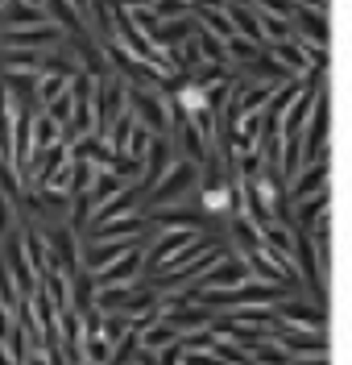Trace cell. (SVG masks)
Instances as JSON below:
<instances>
[{
  "mask_svg": "<svg viewBox=\"0 0 352 365\" xmlns=\"http://www.w3.org/2000/svg\"><path fill=\"white\" fill-rule=\"evenodd\" d=\"M199 187H203V170H199V162L178 158L162 175V182L149 191V212H162V207H183V204H187V195H199Z\"/></svg>",
  "mask_w": 352,
  "mask_h": 365,
  "instance_id": "1",
  "label": "cell"
},
{
  "mask_svg": "<svg viewBox=\"0 0 352 365\" xmlns=\"http://www.w3.org/2000/svg\"><path fill=\"white\" fill-rule=\"evenodd\" d=\"M208 241H215L211 232H178V228H158V232H154V241L145 245L154 278H158L162 270H170L174 262H183V257H191V253H199Z\"/></svg>",
  "mask_w": 352,
  "mask_h": 365,
  "instance_id": "2",
  "label": "cell"
},
{
  "mask_svg": "<svg viewBox=\"0 0 352 365\" xmlns=\"http://www.w3.org/2000/svg\"><path fill=\"white\" fill-rule=\"evenodd\" d=\"M170 104H174V113L183 116V120H199V116L224 108V100H215L199 79H178V83L170 88Z\"/></svg>",
  "mask_w": 352,
  "mask_h": 365,
  "instance_id": "3",
  "label": "cell"
},
{
  "mask_svg": "<svg viewBox=\"0 0 352 365\" xmlns=\"http://www.w3.org/2000/svg\"><path fill=\"white\" fill-rule=\"evenodd\" d=\"M145 232H149L145 216L120 220V225H95L87 232V245H100V250H137V245H145Z\"/></svg>",
  "mask_w": 352,
  "mask_h": 365,
  "instance_id": "4",
  "label": "cell"
},
{
  "mask_svg": "<svg viewBox=\"0 0 352 365\" xmlns=\"http://www.w3.org/2000/svg\"><path fill=\"white\" fill-rule=\"evenodd\" d=\"M195 200H199V212H203L208 220H215V216H220V220H228V216L236 212V195H233V182H228V179H224V182H203Z\"/></svg>",
  "mask_w": 352,
  "mask_h": 365,
  "instance_id": "5",
  "label": "cell"
},
{
  "mask_svg": "<svg viewBox=\"0 0 352 365\" xmlns=\"http://www.w3.org/2000/svg\"><path fill=\"white\" fill-rule=\"evenodd\" d=\"M46 9L33 0H9L0 13V29H29V25H46Z\"/></svg>",
  "mask_w": 352,
  "mask_h": 365,
  "instance_id": "6",
  "label": "cell"
},
{
  "mask_svg": "<svg viewBox=\"0 0 352 365\" xmlns=\"http://www.w3.org/2000/svg\"><path fill=\"white\" fill-rule=\"evenodd\" d=\"M294 38L306 42V46L328 50V42H331V17H328V13H299V17H294Z\"/></svg>",
  "mask_w": 352,
  "mask_h": 365,
  "instance_id": "7",
  "label": "cell"
},
{
  "mask_svg": "<svg viewBox=\"0 0 352 365\" xmlns=\"http://www.w3.org/2000/svg\"><path fill=\"white\" fill-rule=\"evenodd\" d=\"M253 4H257V13H265V17H278V21H294V17H299L294 0H253Z\"/></svg>",
  "mask_w": 352,
  "mask_h": 365,
  "instance_id": "8",
  "label": "cell"
}]
</instances>
